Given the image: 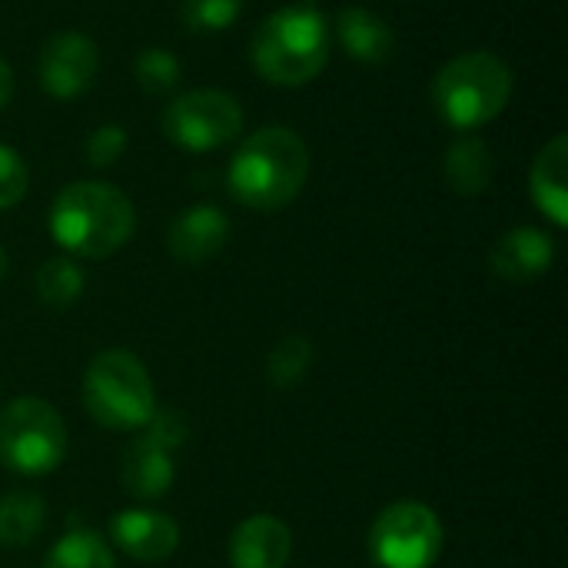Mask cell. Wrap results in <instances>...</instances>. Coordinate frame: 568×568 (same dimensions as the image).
Returning a JSON list of instances; mask_svg holds the SVG:
<instances>
[{
    "mask_svg": "<svg viewBox=\"0 0 568 568\" xmlns=\"http://www.w3.org/2000/svg\"><path fill=\"white\" fill-rule=\"evenodd\" d=\"M310 176V150L290 126H263L233 153L226 183L240 206L276 213L290 206Z\"/></svg>",
    "mask_w": 568,
    "mask_h": 568,
    "instance_id": "6da1fadb",
    "label": "cell"
},
{
    "mask_svg": "<svg viewBox=\"0 0 568 568\" xmlns=\"http://www.w3.org/2000/svg\"><path fill=\"white\" fill-rule=\"evenodd\" d=\"M136 210L110 183L80 180L57 193L50 206V233L57 246L80 260H106L133 236Z\"/></svg>",
    "mask_w": 568,
    "mask_h": 568,
    "instance_id": "7a4b0ae2",
    "label": "cell"
},
{
    "mask_svg": "<svg viewBox=\"0 0 568 568\" xmlns=\"http://www.w3.org/2000/svg\"><path fill=\"white\" fill-rule=\"evenodd\" d=\"M250 60L266 83L276 87H303L329 60V23L310 7H283L270 13L250 40Z\"/></svg>",
    "mask_w": 568,
    "mask_h": 568,
    "instance_id": "3957f363",
    "label": "cell"
},
{
    "mask_svg": "<svg viewBox=\"0 0 568 568\" xmlns=\"http://www.w3.org/2000/svg\"><path fill=\"white\" fill-rule=\"evenodd\" d=\"M513 97V70L489 50L453 57L433 80V106L439 120L459 133L493 123Z\"/></svg>",
    "mask_w": 568,
    "mask_h": 568,
    "instance_id": "277c9868",
    "label": "cell"
},
{
    "mask_svg": "<svg viewBox=\"0 0 568 568\" xmlns=\"http://www.w3.org/2000/svg\"><path fill=\"white\" fill-rule=\"evenodd\" d=\"M83 406L106 429H143L156 413V393L146 366L130 349L97 353L83 373Z\"/></svg>",
    "mask_w": 568,
    "mask_h": 568,
    "instance_id": "5b68a950",
    "label": "cell"
},
{
    "mask_svg": "<svg viewBox=\"0 0 568 568\" xmlns=\"http://www.w3.org/2000/svg\"><path fill=\"white\" fill-rule=\"evenodd\" d=\"M67 456L63 416L37 396H20L0 413V463L20 476H47Z\"/></svg>",
    "mask_w": 568,
    "mask_h": 568,
    "instance_id": "8992f818",
    "label": "cell"
},
{
    "mask_svg": "<svg viewBox=\"0 0 568 568\" xmlns=\"http://www.w3.org/2000/svg\"><path fill=\"white\" fill-rule=\"evenodd\" d=\"M443 552V523L423 503H393L369 529V556L379 568H429Z\"/></svg>",
    "mask_w": 568,
    "mask_h": 568,
    "instance_id": "52a82bcc",
    "label": "cell"
},
{
    "mask_svg": "<svg viewBox=\"0 0 568 568\" xmlns=\"http://www.w3.org/2000/svg\"><path fill=\"white\" fill-rule=\"evenodd\" d=\"M243 130V106L223 90H186L163 110V133L190 153H210L236 140Z\"/></svg>",
    "mask_w": 568,
    "mask_h": 568,
    "instance_id": "ba28073f",
    "label": "cell"
},
{
    "mask_svg": "<svg viewBox=\"0 0 568 568\" xmlns=\"http://www.w3.org/2000/svg\"><path fill=\"white\" fill-rule=\"evenodd\" d=\"M183 439H186V423L176 409L153 413V419L143 426V436H136L123 453L120 479L126 493L143 503L163 499L176 479L173 456L183 446Z\"/></svg>",
    "mask_w": 568,
    "mask_h": 568,
    "instance_id": "9c48e42d",
    "label": "cell"
},
{
    "mask_svg": "<svg viewBox=\"0 0 568 568\" xmlns=\"http://www.w3.org/2000/svg\"><path fill=\"white\" fill-rule=\"evenodd\" d=\"M100 70V50L87 33L60 30L53 33L37 57V80L53 100L80 97Z\"/></svg>",
    "mask_w": 568,
    "mask_h": 568,
    "instance_id": "30bf717a",
    "label": "cell"
},
{
    "mask_svg": "<svg viewBox=\"0 0 568 568\" xmlns=\"http://www.w3.org/2000/svg\"><path fill=\"white\" fill-rule=\"evenodd\" d=\"M110 542L136 562H163L180 549V526L156 509H123L110 519Z\"/></svg>",
    "mask_w": 568,
    "mask_h": 568,
    "instance_id": "8fae6325",
    "label": "cell"
},
{
    "mask_svg": "<svg viewBox=\"0 0 568 568\" xmlns=\"http://www.w3.org/2000/svg\"><path fill=\"white\" fill-rule=\"evenodd\" d=\"M230 240V216L220 206L200 203L183 210L166 230V250L183 266L210 263Z\"/></svg>",
    "mask_w": 568,
    "mask_h": 568,
    "instance_id": "7c38bea8",
    "label": "cell"
},
{
    "mask_svg": "<svg viewBox=\"0 0 568 568\" xmlns=\"http://www.w3.org/2000/svg\"><path fill=\"white\" fill-rule=\"evenodd\" d=\"M556 243L536 226H516L503 233L489 250V266L506 283H532L552 270Z\"/></svg>",
    "mask_w": 568,
    "mask_h": 568,
    "instance_id": "4fadbf2b",
    "label": "cell"
},
{
    "mask_svg": "<svg viewBox=\"0 0 568 568\" xmlns=\"http://www.w3.org/2000/svg\"><path fill=\"white\" fill-rule=\"evenodd\" d=\"M293 552V536L276 516H250L230 536V566L233 568H286Z\"/></svg>",
    "mask_w": 568,
    "mask_h": 568,
    "instance_id": "5bb4252c",
    "label": "cell"
},
{
    "mask_svg": "<svg viewBox=\"0 0 568 568\" xmlns=\"http://www.w3.org/2000/svg\"><path fill=\"white\" fill-rule=\"evenodd\" d=\"M333 30H336L339 47L346 50V57H353L359 63H386L396 53L393 27L366 7H343L336 13Z\"/></svg>",
    "mask_w": 568,
    "mask_h": 568,
    "instance_id": "9a60e30c",
    "label": "cell"
},
{
    "mask_svg": "<svg viewBox=\"0 0 568 568\" xmlns=\"http://www.w3.org/2000/svg\"><path fill=\"white\" fill-rule=\"evenodd\" d=\"M532 203L556 223L568 226V140L556 136L549 140L529 173Z\"/></svg>",
    "mask_w": 568,
    "mask_h": 568,
    "instance_id": "2e32d148",
    "label": "cell"
},
{
    "mask_svg": "<svg viewBox=\"0 0 568 568\" xmlns=\"http://www.w3.org/2000/svg\"><path fill=\"white\" fill-rule=\"evenodd\" d=\"M443 176L453 193L459 196H479L493 186L496 176V160L486 140L479 136H459L443 160Z\"/></svg>",
    "mask_w": 568,
    "mask_h": 568,
    "instance_id": "e0dca14e",
    "label": "cell"
},
{
    "mask_svg": "<svg viewBox=\"0 0 568 568\" xmlns=\"http://www.w3.org/2000/svg\"><path fill=\"white\" fill-rule=\"evenodd\" d=\"M47 519V503L37 493H7L0 499V546L7 549H23L30 546Z\"/></svg>",
    "mask_w": 568,
    "mask_h": 568,
    "instance_id": "ac0fdd59",
    "label": "cell"
},
{
    "mask_svg": "<svg viewBox=\"0 0 568 568\" xmlns=\"http://www.w3.org/2000/svg\"><path fill=\"white\" fill-rule=\"evenodd\" d=\"M43 568H116V562L103 536L90 529H73L53 542V549L43 559Z\"/></svg>",
    "mask_w": 568,
    "mask_h": 568,
    "instance_id": "d6986e66",
    "label": "cell"
},
{
    "mask_svg": "<svg viewBox=\"0 0 568 568\" xmlns=\"http://www.w3.org/2000/svg\"><path fill=\"white\" fill-rule=\"evenodd\" d=\"M316 349L306 336H286L280 339L270 356H266V379L276 389H293L306 379V373L313 369Z\"/></svg>",
    "mask_w": 568,
    "mask_h": 568,
    "instance_id": "ffe728a7",
    "label": "cell"
},
{
    "mask_svg": "<svg viewBox=\"0 0 568 568\" xmlns=\"http://www.w3.org/2000/svg\"><path fill=\"white\" fill-rule=\"evenodd\" d=\"M33 286H37V296L43 300V306H50V310H67V306H73V303L80 300V293H83V270H80L73 260H67V256H53V260H47V263L37 270Z\"/></svg>",
    "mask_w": 568,
    "mask_h": 568,
    "instance_id": "44dd1931",
    "label": "cell"
},
{
    "mask_svg": "<svg viewBox=\"0 0 568 568\" xmlns=\"http://www.w3.org/2000/svg\"><path fill=\"white\" fill-rule=\"evenodd\" d=\"M133 77H136V83H140L146 93L163 97V93H170V90L180 83L183 67H180V60H176L170 50H163V47H146V50H140L136 60H133Z\"/></svg>",
    "mask_w": 568,
    "mask_h": 568,
    "instance_id": "7402d4cb",
    "label": "cell"
},
{
    "mask_svg": "<svg viewBox=\"0 0 568 568\" xmlns=\"http://www.w3.org/2000/svg\"><path fill=\"white\" fill-rule=\"evenodd\" d=\"M243 13V0H183L180 20L190 33L230 30Z\"/></svg>",
    "mask_w": 568,
    "mask_h": 568,
    "instance_id": "603a6c76",
    "label": "cell"
},
{
    "mask_svg": "<svg viewBox=\"0 0 568 568\" xmlns=\"http://www.w3.org/2000/svg\"><path fill=\"white\" fill-rule=\"evenodd\" d=\"M27 186H30V170L23 156L13 146L0 143V210L17 206L27 196Z\"/></svg>",
    "mask_w": 568,
    "mask_h": 568,
    "instance_id": "cb8c5ba5",
    "label": "cell"
},
{
    "mask_svg": "<svg viewBox=\"0 0 568 568\" xmlns=\"http://www.w3.org/2000/svg\"><path fill=\"white\" fill-rule=\"evenodd\" d=\"M126 130L120 126V123H103L100 130H93L90 133V140H87V160L93 163V166H113L123 153H126Z\"/></svg>",
    "mask_w": 568,
    "mask_h": 568,
    "instance_id": "d4e9b609",
    "label": "cell"
},
{
    "mask_svg": "<svg viewBox=\"0 0 568 568\" xmlns=\"http://www.w3.org/2000/svg\"><path fill=\"white\" fill-rule=\"evenodd\" d=\"M10 97H13V70H10V63L0 57V110L10 103Z\"/></svg>",
    "mask_w": 568,
    "mask_h": 568,
    "instance_id": "484cf974",
    "label": "cell"
},
{
    "mask_svg": "<svg viewBox=\"0 0 568 568\" xmlns=\"http://www.w3.org/2000/svg\"><path fill=\"white\" fill-rule=\"evenodd\" d=\"M3 273H7V253H3V246H0V280H3Z\"/></svg>",
    "mask_w": 568,
    "mask_h": 568,
    "instance_id": "4316f807",
    "label": "cell"
}]
</instances>
